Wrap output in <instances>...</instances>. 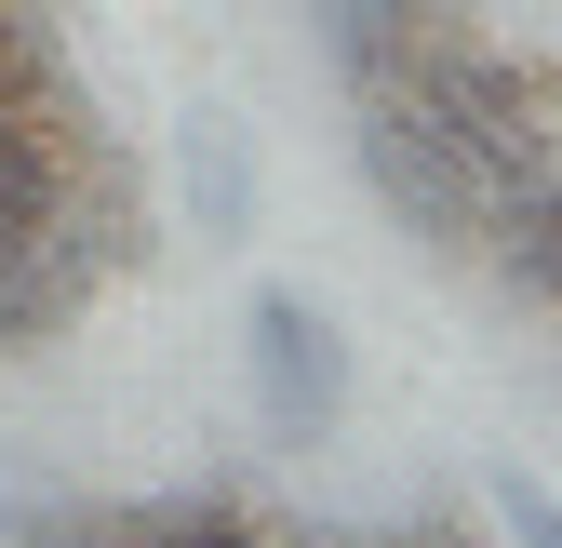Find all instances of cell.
<instances>
[{
	"instance_id": "1",
	"label": "cell",
	"mask_w": 562,
	"mask_h": 548,
	"mask_svg": "<svg viewBox=\"0 0 562 548\" xmlns=\"http://www.w3.org/2000/svg\"><path fill=\"white\" fill-rule=\"evenodd\" d=\"M415 107H429L456 148L482 161V187H522V174H562V81L549 67H522V54H482V41H456V14L415 41V81H402Z\"/></svg>"
},
{
	"instance_id": "2",
	"label": "cell",
	"mask_w": 562,
	"mask_h": 548,
	"mask_svg": "<svg viewBox=\"0 0 562 548\" xmlns=\"http://www.w3.org/2000/svg\"><path fill=\"white\" fill-rule=\"evenodd\" d=\"M362 187L389 201L415 241L482 254V215H496V187H482V161H469V148H456V134L415 107V94H362Z\"/></svg>"
},
{
	"instance_id": "3",
	"label": "cell",
	"mask_w": 562,
	"mask_h": 548,
	"mask_svg": "<svg viewBox=\"0 0 562 548\" xmlns=\"http://www.w3.org/2000/svg\"><path fill=\"white\" fill-rule=\"evenodd\" d=\"M241 349H255V415H268V442L308 455V442L348 415V349H335V321H322L295 282H268V295L241 308Z\"/></svg>"
},
{
	"instance_id": "4",
	"label": "cell",
	"mask_w": 562,
	"mask_h": 548,
	"mask_svg": "<svg viewBox=\"0 0 562 548\" xmlns=\"http://www.w3.org/2000/svg\"><path fill=\"white\" fill-rule=\"evenodd\" d=\"M81 215V134L41 94H0V241H41Z\"/></svg>"
},
{
	"instance_id": "5",
	"label": "cell",
	"mask_w": 562,
	"mask_h": 548,
	"mask_svg": "<svg viewBox=\"0 0 562 548\" xmlns=\"http://www.w3.org/2000/svg\"><path fill=\"white\" fill-rule=\"evenodd\" d=\"M308 27H322V67L348 94H402L415 81V41H429L442 14H429V0H308Z\"/></svg>"
},
{
	"instance_id": "6",
	"label": "cell",
	"mask_w": 562,
	"mask_h": 548,
	"mask_svg": "<svg viewBox=\"0 0 562 548\" xmlns=\"http://www.w3.org/2000/svg\"><path fill=\"white\" fill-rule=\"evenodd\" d=\"M482 267H496L522 308H562V174L496 187V215H482Z\"/></svg>"
},
{
	"instance_id": "7",
	"label": "cell",
	"mask_w": 562,
	"mask_h": 548,
	"mask_svg": "<svg viewBox=\"0 0 562 548\" xmlns=\"http://www.w3.org/2000/svg\"><path fill=\"white\" fill-rule=\"evenodd\" d=\"M175 174H188L201 241H241V228H255V148H241V121L201 107V121H188V148H175Z\"/></svg>"
},
{
	"instance_id": "8",
	"label": "cell",
	"mask_w": 562,
	"mask_h": 548,
	"mask_svg": "<svg viewBox=\"0 0 562 548\" xmlns=\"http://www.w3.org/2000/svg\"><path fill=\"white\" fill-rule=\"evenodd\" d=\"M121 548H281V535H255L241 509H201V495H175V509H134V522H121Z\"/></svg>"
},
{
	"instance_id": "9",
	"label": "cell",
	"mask_w": 562,
	"mask_h": 548,
	"mask_svg": "<svg viewBox=\"0 0 562 548\" xmlns=\"http://www.w3.org/2000/svg\"><path fill=\"white\" fill-rule=\"evenodd\" d=\"M0 535L14 548H121V522L81 509V495H0Z\"/></svg>"
},
{
	"instance_id": "10",
	"label": "cell",
	"mask_w": 562,
	"mask_h": 548,
	"mask_svg": "<svg viewBox=\"0 0 562 548\" xmlns=\"http://www.w3.org/2000/svg\"><path fill=\"white\" fill-rule=\"evenodd\" d=\"M496 522H509V548H562V495L522 482V468H496Z\"/></svg>"
},
{
	"instance_id": "11",
	"label": "cell",
	"mask_w": 562,
	"mask_h": 548,
	"mask_svg": "<svg viewBox=\"0 0 562 548\" xmlns=\"http://www.w3.org/2000/svg\"><path fill=\"white\" fill-rule=\"evenodd\" d=\"M389 548H482V535H469V522H456V509H415V522H402V535H389Z\"/></svg>"
},
{
	"instance_id": "12",
	"label": "cell",
	"mask_w": 562,
	"mask_h": 548,
	"mask_svg": "<svg viewBox=\"0 0 562 548\" xmlns=\"http://www.w3.org/2000/svg\"><path fill=\"white\" fill-rule=\"evenodd\" d=\"M27 81H41V54H27V27H14V14H0V94H27Z\"/></svg>"
},
{
	"instance_id": "13",
	"label": "cell",
	"mask_w": 562,
	"mask_h": 548,
	"mask_svg": "<svg viewBox=\"0 0 562 548\" xmlns=\"http://www.w3.org/2000/svg\"><path fill=\"white\" fill-rule=\"evenodd\" d=\"M429 14H469V0H429Z\"/></svg>"
}]
</instances>
